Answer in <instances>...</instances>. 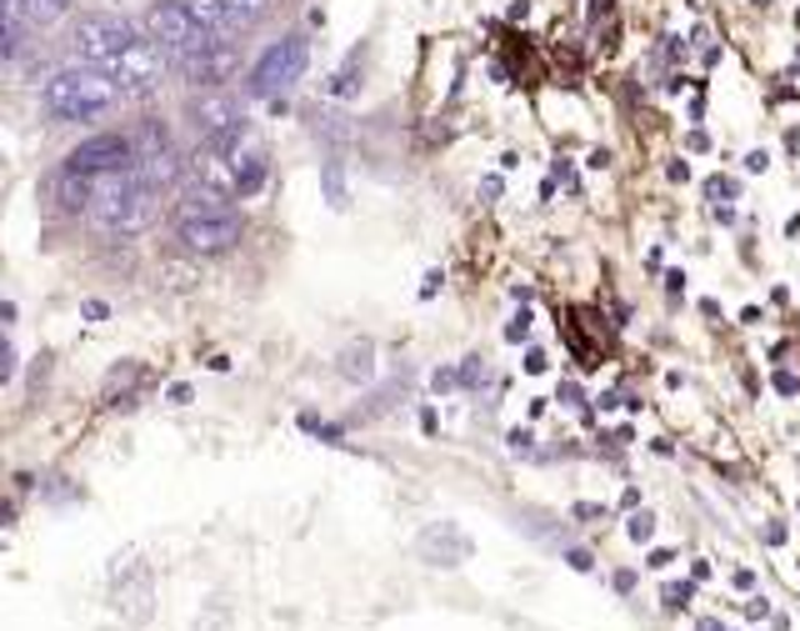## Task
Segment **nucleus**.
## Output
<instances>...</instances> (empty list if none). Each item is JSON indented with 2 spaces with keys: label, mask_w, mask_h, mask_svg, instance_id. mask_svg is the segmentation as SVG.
<instances>
[{
  "label": "nucleus",
  "mask_w": 800,
  "mask_h": 631,
  "mask_svg": "<svg viewBox=\"0 0 800 631\" xmlns=\"http://www.w3.org/2000/svg\"><path fill=\"white\" fill-rule=\"evenodd\" d=\"M766 611H770V607H766V597H750V607H746V617H766Z\"/></svg>",
  "instance_id": "obj_35"
},
{
  "label": "nucleus",
  "mask_w": 800,
  "mask_h": 631,
  "mask_svg": "<svg viewBox=\"0 0 800 631\" xmlns=\"http://www.w3.org/2000/svg\"><path fill=\"white\" fill-rule=\"evenodd\" d=\"M185 11H191L195 21L206 25V31L216 35V41H226V35H240V31H246V21H240V15L230 11L226 0H185Z\"/></svg>",
  "instance_id": "obj_11"
},
{
  "label": "nucleus",
  "mask_w": 800,
  "mask_h": 631,
  "mask_svg": "<svg viewBox=\"0 0 800 631\" xmlns=\"http://www.w3.org/2000/svg\"><path fill=\"white\" fill-rule=\"evenodd\" d=\"M61 165L65 171H76V175H116V171H136V165H141V151H136V136L106 131V136L80 141Z\"/></svg>",
  "instance_id": "obj_6"
},
{
  "label": "nucleus",
  "mask_w": 800,
  "mask_h": 631,
  "mask_svg": "<svg viewBox=\"0 0 800 631\" xmlns=\"http://www.w3.org/2000/svg\"><path fill=\"white\" fill-rule=\"evenodd\" d=\"M321 181H325V201H331L336 211H346V206H350V191H346V171H340L336 156H331V161L321 165Z\"/></svg>",
  "instance_id": "obj_17"
},
{
  "label": "nucleus",
  "mask_w": 800,
  "mask_h": 631,
  "mask_svg": "<svg viewBox=\"0 0 800 631\" xmlns=\"http://www.w3.org/2000/svg\"><path fill=\"white\" fill-rule=\"evenodd\" d=\"M226 6H230V11H236V15H240V21H246V25H256L260 15L271 11V0H226Z\"/></svg>",
  "instance_id": "obj_20"
},
{
  "label": "nucleus",
  "mask_w": 800,
  "mask_h": 631,
  "mask_svg": "<svg viewBox=\"0 0 800 631\" xmlns=\"http://www.w3.org/2000/svg\"><path fill=\"white\" fill-rule=\"evenodd\" d=\"M145 35H151V41L171 55L175 66H181L185 55L206 51V45L216 41L206 25L185 11V0H161V6H151V11H145Z\"/></svg>",
  "instance_id": "obj_4"
},
{
  "label": "nucleus",
  "mask_w": 800,
  "mask_h": 631,
  "mask_svg": "<svg viewBox=\"0 0 800 631\" xmlns=\"http://www.w3.org/2000/svg\"><path fill=\"white\" fill-rule=\"evenodd\" d=\"M421 556L431 566H455V562H465V556H471V542H465L451 522L425 526V532H421Z\"/></svg>",
  "instance_id": "obj_10"
},
{
  "label": "nucleus",
  "mask_w": 800,
  "mask_h": 631,
  "mask_svg": "<svg viewBox=\"0 0 800 631\" xmlns=\"http://www.w3.org/2000/svg\"><path fill=\"white\" fill-rule=\"evenodd\" d=\"M356 76H360V51H356V55H350L346 66H340V71H336V81H331V86H325V90H331V96H336V100H346V96H356V90H360V81H356Z\"/></svg>",
  "instance_id": "obj_19"
},
{
  "label": "nucleus",
  "mask_w": 800,
  "mask_h": 631,
  "mask_svg": "<svg viewBox=\"0 0 800 631\" xmlns=\"http://www.w3.org/2000/svg\"><path fill=\"white\" fill-rule=\"evenodd\" d=\"M136 171H141V181H151L155 191H161V185H175V181H181L185 161L175 156V146H171V151H161V156H141V165H136Z\"/></svg>",
  "instance_id": "obj_13"
},
{
  "label": "nucleus",
  "mask_w": 800,
  "mask_h": 631,
  "mask_svg": "<svg viewBox=\"0 0 800 631\" xmlns=\"http://www.w3.org/2000/svg\"><path fill=\"white\" fill-rule=\"evenodd\" d=\"M175 71H181L185 86H195V90H220L240 71V51H236V41H210L206 51L185 55Z\"/></svg>",
  "instance_id": "obj_9"
},
{
  "label": "nucleus",
  "mask_w": 800,
  "mask_h": 631,
  "mask_svg": "<svg viewBox=\"0 0 800 631\" xmlns=\"http://www.w3.org/2000/svg\"><path fill=\"white\" fill-rule=\"evenodd\" d=\"M705 196H715V201H721V196H736V185L721 181V175H711V181H705Z\"/></svg>",
  "instance_id": "obj_23"
},
{
  "label": "nucleus",
  "mask_w": 800,
  "mask_h": 631,
  "mask_svg": "<svg viewBox=\"0 0 800 631\" xmlns=\"http://www.w3.org/2000/svg\"><path fill=\"white\" fill-rule=\"evenodd\" d=\"M701 631H725V627H721V621H715V617H705V621H701Z\"/></svg>",
  "instance_id": "obj_36"
},
{
  "label": "nucleus",
  "mask_w": 800,
  "mask_h": 631,
  "mask_svg": "<svg viewBox=\"0 0 800 631\" xmlns=\"http://www.w3.org/2000/svg\"><path fill=\"white\" fill-rule=\"evenodd\" d=\"M240 231L246 226H240L236 211H216V216H181L175 236L191 256H220V250L240 246Z\"/></svg>",
  "instance_id": "obj_8"
},
{
  "label": "nucleus",
  "mask_w": 800,
  "mask_h": 631,
  "mask_svg": "<svg viewBox=\"0 0 800 631\" xmlns=\"http://www.w3.org/2000/svg\"><path fill=\"white\" fill-rule=\"evenodd\" d=\"M136 151H141V156L171 151V131H165L161 120H141V131H136Z\"/></svg>",
  "instance_id": "obj_18"
},
{
  "label": "nucleus",
  "mask_w": 800,
  "mask_h": 631,
  "mask_svg": "<svg viewBox=\"0 0 800 631\" xmlns=\"http://www.w3.org/2000/svg\"><path fill=\"white\" fill-rule=\"evenodd\" d=\"M675 556L671 552H650V566H656V571H666V566H671Z\"/></svg>",
  "instance_id": "obj_34"
},
{
  "label": "nucleus",
  "mask_w": 800,
  "mask_h": 631,
  "mask_svg": "<svg viewBox=\"0 0 800 631\" xmlns=\"http://www.w3.org/2000/svg\"><path fill=\"white\" fill-rule=\"evenodd\" d=\"M766 165H770L766 151H750V156H746V171H766Z\"/></svg>",
  "instance_id": "obj_30"
},
{
  "label": "nucleus",
  "mask_w": 800,
  "mask_h": 631,
  "mask_svg": "<svg viewBox=\"0 0 800 631\" xmlns=\"http://www.w3.org/2000/svg\"><path fill=\"white\" fill-rule=\"evenodd\" d=\"M756 6H770V0H756Z\"/></svg>",
  "instance_id": "obj_37"
},
{
  "label": "nucleus",
  "mask_w": 800,
  "mask_h": 631,
  "mask_svg": "<svg viewBox=\"0 0 800 631\" xmlns=\"http://www.w3.org/2000/svg\"><path fill=\"white\" fill-rule=\"evenodd\" d=\"M80 316H86V321H106L110 306L106 301H86V306H80Z\"/></svg>",
  "instance_id": "obj_25"
},
{
  "label": "nucleus",
  "mask_w": 800,
  "mask_h": 631,
  "mask_svg": "<svg viewBox=\"0 0 800 631\" xmlns=\"http://www.w3.org/2000/svg\"><path fill=\"white\" fill-rule=\"evenodd\" d=\"M216 211H230L226 191H210V185L191 181V191L181 196V216H216Z\"/></svg>",
  "instance_id": "obj_14"
},
{
  "label": "nucleus",
  "mask_w": 800,
  "mask_h": 631,
  "mask_svg": "<svg viewBox=\"0 0 800 631\" xmlns=\"http://www.w3.org/2000/svg\"><path fill=\"white\" fill-rule=\"evenodd\" d=\"M441 281H445V276H441V271H431V276H425V281H421V296H425V301H431V296H435V291H441Z\"/></svg>",
  "instance_id": "obj_27"
},
{
  "label": "nucleus",
  "mask_w": 800,
  "mask_h": 631,
  "mask_svg": "<svg viewBox=\"0 0 800 631\" xmlns=\"http://www.w3.org/2000/svg\"><path fill=\"white\" fill-rule=\"evenodd\" d=\"M685 601H691V587H685V581H681V587H666V607H671V611L685 607Z\"/></svg>",
  "instance_id": "obj_24"
},
{
  "label": "nucleus",
  "mask_w": 800,
  "mask_h": 631,
  "mask_svg": "<svg viewBox=\"0 0 800 631\" xmlns=\"http://www.w3.org/2000/svg\"><path fill=\"white\" fill-rule=\"evenodd\" d=\"M11 11H21V21L31 25V31H45V25H55L65 11H71V0H6Z\"/></svg>",
  "instance_id": "obj_12"
},
{
  "label": "nucleus",
  "mask_w": 800,
  "mask_h": 631,
  "mask_svg": "<svg viewBox=\"0 0 800 631\" xmlns=\"http://www.w3.org/2000/svg\"><path fill=\"white\" fill-rule=\"evenodd\" d=\"M305 66H311V45H305V35H285V41H275L271 51L250 66L246 90L250 96H271L275 100L281 90H291L295 81L305 76Z\"/></svg>",
  "instance_id": "obj_5"
},
{
  "label": "nucleus",
  "mask_w": 800,
  "mask_h": 631,
  "mask_svg": "<svg viewBox=\"0 0 800 631\" xmlns=\"http://www.w3.org/2000/svg\"><path fill=\"white\" fill-rule=\"evenodd\" d=\"M626 536H630V542H650V536H656V516H650V512H636V516L626 522Z\"/></svg>",
  "instance_id": "obj_21"
},
{
  "label": "nucleus",
  "mask_w": 800,
  "mask_h": 631,
  "mask_svg": "<svg viewBox=\"0 0 800 631\" xmlns=\"http://www.w3.org/2000/svg\"><path fill=\"white\" fill-rule=\"evenodd\" d=\"M506 15H510V21H526V15H530V0H516Z\"/></svg>",
  "instance_id": "obj_33"
},
{
  "label": "nucleus",
  "mask_w": 800,
  "mask_h": 631,
  "mask_svg": "<svg viewBox=\"0 0 800 631\" xmlns=\"http://www.w3.org/2000/svg\"><path fill=\"white\" fill-rule=\"evenodd\" d=\"M126 100L120 81L100 66H65L41 86V106L55 120H96Z\"/></svg>",
  "instance_id": "obj_1"
},
{
  "label": "nucleus",
  "mask_w": 800,
  "mask_h": 631,
  "mask_svg": "<svg viewBox=\"0 0 800 631\" xmlns=\"http://www.w3.org/2000/svg\"><path fill=\"white\" fill-rule=\"evenodd\" d=\"M526 371H530V376H541V371H545V351H530V356H526Z\"/></svg>",
  "instance_id": "obj_28"
},
{
  "label": "nucleus",
  "mask_w": 800,
  "mask_h": 631,
  "mask_svg": "<svg viewBox=\"0 0 800 631\" xmlns=\"http://www.w3.org/2000/svg\"><path fill=\"white\" fill-rule=\"evenodd\" d=\"M565 562H571L575 571H591V556H585V552H565Z\"/></svg>",
  "instance_id": "obj_32"
},
{
  "label": "nucleus",
  "mask_w": 800,
  "mask_h": 631,
  "mask_svg": "<svg viewBox=\"0 0 800 631\" xmlns=\"http://www.w3.org/2000/svg\"><path fill=\"white\" fill-rule=\"evenodd\" d=\"M530 441H536L530 431H510V451H530Z\"/></svg>",
  "instance_id": "obj_29"
},
{
  "label": "nucleus",
  "mask_w": 800,
  "mask_h": 631,
  "mask_svg": "<svg viewBox=\"0 0 800 631\" xmlns=\"http://www.w3.org/2000/svg\"><path fill=\"white\" fill-rule=\"evenodd\" d=\"M165 396H171V406H185V402H191V386L181 382V386H171V392H165Z\"/></svg>",
  "instance_id": "obj_31"
},
{
  "label": "nucleus",
  "mask_w": 800,
  "mask_h": 631,
  "mask_svg": "<svg viewBox=\"0 0 800 631\" xmlns=\"http://www.w3.org/2000/svg\"><path fill=\"white\" fill-rule=\"evenodd\" d=\"M340 376H346V382H370V376H376V351H370V341H360V346H350L346 356H340Z\"/></svg>",
  "instance_id": "obj_16"
},
{
  "label": "nucleus",
  "mask_w": 800,
  "mask_h": 631,
  "mask_svg": "<svg viewBox=\"0 0 800 631\" xmlns=\"http://www.w3.org/2000/svg\"><path fill=\"white\" fill-rule=\"evenodd\" d=\"M161 211V191L151 181H141V171H116L96 175V206L90 216L106 231H145Z\"/></svg>",
  "instance_id": "obj_2"
},
{
  "label": "nucleus",
  "mask_w": 800,
  "mask_h": 631,
  "mask_svg": "<svg viewBox=\"0 0 800 631\" xmlns=\"http://www.w3.org/2000/svg\"><path fill=\"white\" fill-rule=\"evenodd\" d=\"M145 31H136V25L126 21V15H110V11H90L76 21V35H71V51H76L80 66H100L110 71L120 61V55L130 51V45L141 41Z\"/></svg>",
  "instance_id": "obj_3"
},
{
  "label": "nucleus",
  "mask_w": 800,
  "mask_h": 631,
  "mask_svg": "<svg viewBox=\"0 0 800 631\" xmlns=\"http://www.w3.org/2000/svg\"><path fill=\"white\" fill-rule=\"evenodd\" d=\"M526 336H530V316L520 311L516 321H510V327H506V341H526Z\"/></svg>",
  "instance_id": "obj_22"
},
{
  "label": "nucleus",
  "mask_w": 800,
  "mask_h": 631,
  "mask_svg": "<svg viewBox=\"0 0 800 631\" xmlns=\"http://www.w3.org/2000/svg\"><path fill=\"white\" fill-rule=\"evenodd\" d=\"M776 392H780V396H796V392H800V382L790 376V371H780V376H776Z\"/></svg>",
  "instance_id": "obj_26"
},
{
  "label": "nucleus",
  "mask_w": 800,
  "mask_h": 631,
  "mask_svg": "<svg viewBox=\"0 0 800 631\" xmlns=\"http://www.w3.org/2000/svg\"><path fill=\"white\" fill-rule=\"evenodd\" d=\"M165 66H175V61L161 51V45L151 41V35H141V41L130 45V51L120 55L116 66H110V76L120 81V90H126V96L145 100V96H155V90H161V76H165Z\"/></svg>",
  "instance_id": "obj_7"
},
{
  "label": "nucleus",
  "mask_w": 800,
  "mask_h": 631,
  "mask_svg": "<svg viewBox=\"0 0 800 631\" xmlns=\"http://www.w3.org/2000/svg\"><path fill=\"white\" fill-rule=\"evenodd\" d=\"M271 165H266V151H250L236 161V196H256L260 185H266Z\"/></svg>",
  "instance_id": "obj_15"
}]
</instances>
